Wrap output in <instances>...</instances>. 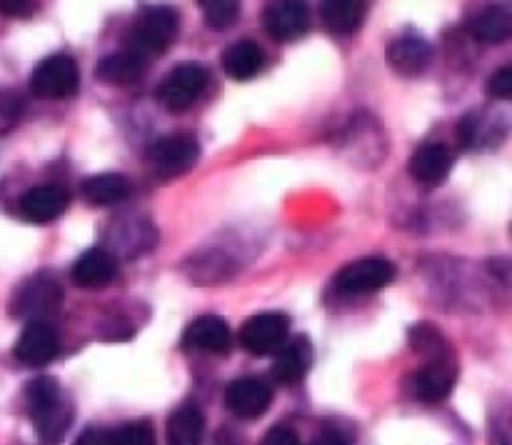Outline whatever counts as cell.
<instances>
[{"instance_id":"603a6c76","label":"cell","mask_w":512,"mask_h":445,"mask_svg":"<svg viewBox=\"0 0 512 445\" xmlns=\"http://www.w3.org/2000/svg\"><path fill=\"white\" fill-rule=\"evenodd\" d=\"M265 55L255 40H235L223 50V70L233 80H250L263 70Z\"/></svg>"},{"instance_id":"2e32d148","label":"cell","mask_w":512,"mask_h":445,"mask_svg":"<svg viewBox=\"0 0 512 445\" xmlns=\"http://www.w3.org/2000/svg\"><path fill=\"white\" fill-rule=\"evenodd\" d=\"M385 60L400 75H420L433 60V45L423 35L405 33L390 40L385 50Z\"/></svg>"},{"instance_id":"7402d4cb","label":"cell","mask_w":512,"mask_h":445,"mask_svg":"<svg viewBox=\"0 0 512 445\" xmlns=\"http://www.w3.org/2000/svg\"><path fill=\"white\" fill-rule=\"evenodd\" d=\"M205 433V415L198 403H183L170 413L168 428V445H200Z\"/></svg>"},{"instance_id":"ffe728a7","label":"cell","mask_w":512,"mask_h":445,"mask_svg":"<svg viewBox=\"0 0 512 445\" xmlns=\"http://www.w3.org/2000/svg\"><path fill=\"white\" fill-rule=\"evenodd\" d=\"M468 30L480 43H508L512 40V3H495L480 8L468 20Z\"/></svg>"},{"instance_id":"83f0119b","label":"cell","mask_w":512,"mask_h":445,"mask_svg":"<svg viewBox=\"0 0 512 445\" xmlns=\"http://www.w3.org/2000/svg\"><path fill=\"white\" fill-rule=\"evenodd\" d=\"M113 445H155V428L150 420H130L110 433Z\"/></svg>"},{"instance_id":"f1b7e54d","label":"cell","mask_w":512,"mask_h":445,"mask_svg":"<svg viewBox=\"0 0 512 445\" xmlns=\"http://www.w3.org/2000/svg\"><path fill=\"white\" fill-rule=\"evenodd\" d=\"M490 445H512V403L498 400L490 410Z\"/></svg>"},{"instance_id":"ac0fdd59","label":"cell","mask_w":512,"mask_h":445,"mask_svg":"<svg viewBox=\"0 0 512 445\" xmlns=\"http://www.w3.org/2000/svg\"><path fill=\"white\" fill-rule=\"evenodd\" d=\"M313 358H315L313 343H310L305 335H298V338L288 340V343L275 353L270 373H273V378L278 380L280 385L300 383V380L308 375L310 365H313Z\"/></svg>"},{"instance_id":"1f68e13d","label":"cell","mask_w":512,"mask_h":445,"mask_svg":"<svg viewBox=\"0 0 512 445\" xmlns=\"http://www.w3.org/2000/svg\"><path fill=\"white\" fill-rule=\"evenodd\" d=\"M38 10V5L28 0H0V13L15 15V18H30Z\"/></svg>"},{"instance_id":"9c48e42d","label":"cell","mask_w":512,"mask_h":445,"mask_svg":"<svg viewBox=\"0 0 512 445\" xmlns=\"http://www.w3.org/2000/svg\"><path fill=\"white\" fill-rule=\"evenodd\" d=\"M458 383V360L455 353L425 360L413 375V393L423 403H443Z\"/></svg>"},{"instance_id":"7c38bea8","label":"cell","mask_w":512,"mask_h":445,"mask_svg":"<svg viewBox=\"0 0 512 445\" xmlns=\"http://www.w3.org/2000/svg\"><path fill=\"white\" fill-rule=\"evenodd\" d=\"M108 253L113 255H123V258H138V255L150 253L155 243H158V228H155L150 220L143 218H128V220H118L113 225L108 235Z\"/></svg>"},{"instance_id":"4dcf8cb0","label":"cell","mask_w":512,"mask_h":445,"mask_svg":"<svg viewBox=\"0 0 512 445\" xmlns=\"http://www.w3.org/2000/svg\"><path fill=\"white\" fill-rule=\"evenodd\" d=\"M258 445H300V438L290 425H273Z\"/></svg>"},{"instance_id":"e0dca14e","label":"cell","mask_w":512,"mask_h":445,"mask_svg":"<svg viewBox=\"0 0 512 445\" xmlns=\"http://www.w3.org/2000/svg\"><path fill=\"white\" fill-rule=\"evenodd\" d=\"M233 345V330L220 315H200L185 328L183 348L200 353H228Z\"/></svg>"},{"instance_id":"4fadbf2b","label":"cell","mask_w":512,"mask_h":445,"mask_svg":"<svg viewBox=\"0 0 512 445\" xmlns=\"http://www.w3.org/2000/svg\"><path fill=\"white\" fill-rule=\"evenodd\" d=\"M263 25L273 40H278V43H290V40H298L300 35L308 33L310 10L305 3L278 0V3H270L268 8H265Z\"/></svg>"},{"instance_id":"9a60e30c","label":"cell","mask_w":512,"mask_h":445,"mask_svg":"<svg viewBox=\"0 0 512 445\" xmlns=\"http://www.w3.org/2000/svg\"><path fill=\"white\" fill-rule=\"evenodd\" d=\"M70 195L63 185H38V188L25 190V195L20 198V215L30 223H53L55 218L68 210Z\"/></svg>"},{"instance_id":"30bf717a","label":"cell","mask_w":512,"mask_h":445,"mask_svg":"<svg viewBox=\"0 0 512 445\" xmlns=\"http://www.w3.org/2000/svg\"><path fill=\"white\" fill-rule=\"evenodd\" d=\"M60 353V338L48 320H30L15 343L13 355L18 363L30 368H43L53 363Z\"/></svg>"},{"instance_id":"44dd1931","label":"cell","mask_w":512,"mask_h":445,"mask_svg":"<svg viewBox=\"0 0 512 445\" xmlns=\"http://www.w3.org/2000/svg\"><path fill=\"white\" fill-rule=\"evenodd\" d=\"M98 78L108 85H118V88H130V85L140 83L148 73V58L133 53V50H120V53L105 55L95 68Z\"/></svg>"},{"instance_id":"3957f363","label":"cell","mask_w":512,"mask_h":445,"mask_svg":"<svg viewBox=\"0 0 512 445\" xmlns=\"http://www.w3.org/2000/svg\"><path fill=\"white\" fill-rule=\"evenodd\" d=\"M60 303H63L60 283L48 270H40V273L30 275L28 280L18 285L13 300H10V313L30 323V320H43L45 315L58 313Z\"/></svg>"},{"instance_id":"f546056e","label":"cell","mask_w":512,"mask_h":445,"mask_svg":"<svg viewBox=\"0 0 512 445\" xmlns=\"http://www.w3.org/2000/svg\"><path fill=\"white\" fill-rule=\"evenodd\" d=\"M488 93L498 100H512V63L503 65L490 75Z\"/></svg>"},{"instance_id":"ba28073f","label":"cell","mask_w":512,"mask_h":445,"mask_svg":"<svg viewBox=\"0 0 512 445\" xmlns=\"http://www.w3.org/2000/svg\"><path fill=\"white\" fill-rule=\"evenodd\" d=\"M290 333V318L283 313H258L253 318H248L240 328L238 340L250 355H270L278 353L285 345Z\"/></svg>"},{"instance_id":"484cf974","label":"cell","mask_w":512,"mask_h":445,"mask_svg":"<svg viewBox=\"0 0 512 445\" xmlns=\"http://www.w3.org/2000/svg\"><path fill=\"white\" fill-rule=\"evenodd\" d=\"M408 343L410 348L418 355H423L425 360L440 358V355L453 353V345L448 343L443 333L435 328L433 323H418L408 330Z\"/></svg>"},{"instance_id":"8992f818","label":"cell","mask_w":512,"mask_h":445,"mask_svg":"<svg viewBox=\"0 0 512 445\" xmlns=\"http://www.w3.org/2000/svg\"><path fill=\"white\" fill-rule=\"evenodd\" d=\"M78 85V63H75V58H70V55L65 53H55L43 58L35 65L33 75H30V90H33V95H38V98H68V95H73L75 90H78Z\"/></svg>"},{"instance_id":"cb8c5ba5","label":"cell","mask_w":512,"mask_h":445,"mask_svg":"<svg viewBox=\"0 0 512 445\" xmlns=\"http://www.w3.org/2000/svg\"><path fill=\"white\" fill-rule=\"evenodd\" d=\"M133 185L125 178L123 173H98L90 175L83 185H80V193L88 200L90 205H118L123 203L130 195Z\"/></svg>"},{"instance_id":"d4e9b609","label":"cell","mask_w":512,"mask_h":445,"mask_svg":"<svg viewBox=\"0 0 512 445\" xmlns=\"http://www.w3.org/2000/svg\"><path fill=\"white\" fill-rule=\"evenodd\" d=\"M365 15H368V5L360 0H328L320 10L323 25L335 35L355 33L363 25Z\"/></svg>"},{"instance_id":"52a82bcc","label":"cell","mask_w":512,"mask_h":445,"mask_svg":"<svg viewBox=\"0 0 512 445\" xmlns=\"http://www.w3.org/2000/svg\"><path fill=\"white\" fill-rule=\"evenodd\" d=\"M395 265L385 258H360L345 265L333 280L338 295H365L378 293L385 285L393 283Z\"/></svg>"},{"instance_id":"5b68a950","label":"cell","mask_w":512,"mask_h":445,"mask_svg":"<svg viewBox=\"0 0 512 445\" xmlns=\"http://www.w3.org/2000/svg\"><path fill=\"white\" fill-rule=\"evenodd\" d=\"M145 158L158 178H178V175L188 173L195 160L200 158V143L190 133L165 135L150 145Z\"/></svg>"},{"instance_id":"d6986e66","label":"cell","mask_w":512,"mask_h":445,"mask_svg":"<svg viewBox=\"0 0 512 445\" xmlns=\"http://www.w3.org/2000/svg\"><path fill=\"white\" fill-rule=\"evenodd\" d=\"M118 275V260L105 248H90L70 268V278L78 288L95 290L110 285Z\"/></svg>"},{"instance_id":"8fae6325","label":"cell","mask_w":512,"mask_h":445,"mask_svg":"<svg viewBox=\"0 0 512 445\" xmlns=\"http://www.w3.org/2000/svg\"><path fill=\"white\" fill-rule=\"evenodd\" d=\"M273 403V390L268 383L260 378H235L233 383L225 388V405L233 415L245 420H255L265 415V410Z\"/></svg>"},{"instance_id":"6da1fadb","label":"cell","mask_w":512,"mask_h":445,"mask_svg":"<svg viewBox=\"0 0 512 445\" xmlns=\"http://www.w3.org/2000/svg\"><path fill=\"white\" fill-rule=\"evenodd\" d=\"M25 403L30 420L43 443H60L73 423V405L63 388L50 375H38L25 385Z\"/></svg>"},{"instance_id":"7a4b0ae2","label":"cell","mask_w":512,"mask_h":445,"mask_svg":"<svg viewBox=\"0 0 512 445\" xmlns=\"http://www.w3.org/2000/svg\"><path fill=\"white\" fill-rule=\"evenodd\" d=\"M178 28L180 15L170 5L143 8L135 15L133 25L128 30V50L143 55V58L163 55L178 38Z\"/></svg>"},{"instance_id":"277c9868","label":"cell","mask_w":512,"mask_h":445,"mask_svg":"<svg viewBox=\"0 0 512 445\" xmlns=\"http://www.w3.org/2000/svg\"><path fill=\"white\" fill-rule=\"evenodd\" d=\"M208 85V68L200 63H178L160 80L155 98L168 113H183L203 95Z\"/></svg>"},{"instance_id":"5bb4252c","label":"cell","mask_w":512,"mask_h":445,"mask_svg":"<svg viewBox=\"0 0 512 445\" xmlns=\"http://www.w3.org/2000/svg\"><path fill=\"white\" fill-rule=\"evenodd\" d=\"M455 155L445 143H423L413 155H410L408 170L420 185L425 188H435L448 180L450 170H453Z\"/></svg>"},{"instance_id":"4316f807","label":"cell","mask_w":512,"mask_h":445,"mask_svg":"<svg viewBox=\"0 0 512 445\" xmlns=\"http://www.w3.org/2000/svg\"><path fill=\"white\" fill-rule=\"evenodd\" d=\"M200 8H203L205 23L213 30L230 28L240 15V3H233V0H203Z\"/></svg>"},{"instance_id":"836d02e7","label":"cell","mask_w":512,"mask_h":445,"mask_svg":"<svg viewBox=\"0 0 512 445\" xmlns=\"http://www.w3.org/2000/svg\"><path fill=\"white\" fill-rule=\"evenodd\" d=\"M310 445H348V440L340 433H335V430H325V433H320Z\"/></svg>"},{"instance_id":"d6a6232c","label":"cell","mask_w":512,"mask_h":445,"mask_svg":"<svg viewBox=\"0 0 512 445\" xmlns=\"http://www.w3.org/2000/svg\"><path fill=\"white\" fill-rule=\"evenodd\" d=\"M73 445H113V443H110V433H108V430L93 428V425H90V428H85L83 433H80L78 438H75Z\"/></svg>"}]
</instances>
